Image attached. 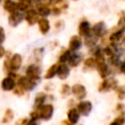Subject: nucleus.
<instances>
[{
	"mask_svg": "<svg viewBox=\"0 0 125 125\" xmlns=\"http://www.w3.org/2000/svg\"><path fill=\"white\" fill-rule=\"evenodd\" d=\"M117 81L114 78H105L99 86V92H107L117 88Z\"/></svg>",
	"mask_w": 125,
	"mask_h": 125,
	"instance_id": "423d86ee",
	"label": "nucleus"
},
{
	"mask_svg": "<svg viewBox=\"0 0 125 125\" xmlns=\"http://www.w3.org/2000/svg\"><path fill=\"white\" fill-rule=\"evenodd\" d=\"M97 68H98V71H99V74H100V76L102 77V78H104V79H105L107 76H108V74H109V68H108V66H107V64L105 63V62H101V63H98L97 64Z\"/></svg>",
	"mask_w": 125,
	"mask_h": 125,
	"instance_id": "f3484780",
	"label": "nucleus"
},
{
	"mask_svg": "<svg viewBox=\"0 0 125 125\" xmlns=\"http://www.w3.org/2000/svg\"><path fill=\"white\" fill-rule=\"evenodd\" d=\"M105 25L103 21H100V22H97L93 28H92V32H93V35H95L96 37H103L104 34H105Z\"/></svg>",
	"mask_w": 125,
	"mask_h": 125,
	"instance_id": "f8f14e48",
	"label": "nucleus"
},
{
	"mask_svg": "<svg viewBox=\"0 0 125 125\" xmlns=\"http://www.w3.org/2000/svg\"><path fill=\"white\" fill-rule=\"evenodd\" d=\"M13 92H14V94L17 95V96H23L24 93H25V91H24L22 88H21L19 85H17V86L15 87V89L13 90Z\"/></svg>",
	"mask_w": 125,
	"mask_h": 125,
	"instance_id": "f704fd0d",
	"label": "nucleus"
},
{
	"mask_svg": "<svg viewBox=\"0 0 125 125\" xmlns=\"http://www.w3.org/2000/svg\"><path fill=\"white\" fill-rule=\"evenodd\" d=\"M69 67L65 64V63H60L58 66V70H57V75L60 79L64 80L68 77L69 75Z\"/></svg>",
	"mask_w": 125,
	"mask_h": 125,
	"instance_id": "4468645a",
	"label": "nucleus"
},
{
	"mask_svg": "<svg viewBox=\"0 0 125 125\" xmlns=\"http://www.w3.org/2000/svg\"><path fill=\"white\" fill-rule=\"evenodd\" d=\"M81 45H82V40H81V38H80L79 36H77V35H73V36L70 38V40H69V43H68V50L74 52V51L78 50V49L81 47Z\"/></svg>",
	"mask_w": 125,
	"mask_h": 125,
	"instance_id": "ddd939ff",
	"label": "nucleus"
},
{
	"mask_svg": "<svg viewBox=\"0 0 125 125\" xmlns=\"http://www.w3.org/2000/svg\"><path fill=\"white\" fill-rule=\"evenodd\" d=\"M20 1H21V0H20Z\"/></svg>",
	"mask_w": 125,
	"mask_h": 125,
	"instance_id": "09e8293b",
	"label": "nucleus"
},
{
	"mask_svg": "<svg viewBox=\"0 0 125 125\" xmlns=\"http://www.w3.org/2000/svg\"><path fill=\"white\" fill-rule=\"evenodd\" d=\"M26 125H39V124H38V121H34V120H30L29 119Z\"/></svg>",
	"mask_w": 125,
	"mask_h": 125,
	"instance_id": "79ce46f5",
	"label": "nucleus"
},
{
	"mask_svg": "<svg viewBox=\"0 0 125 125\" xmlns=\"http://www.w3.org/2000/svg\"><path fill=\"white\" fill-rule=\"evenodd\" d=\"M16 86H17V82H16L15 78H13L9 75L6 76L5 78H3V80L1 81V88L3 91H6V92L13 91Z\"/></svg>",
	"mask_w": 125,
	"mask_h": 125,
	"instance_id": "1a4fd4ad",
	"label": "nucleus"
},
{
	"mask_svg": "<svg viewBox=\"0 0 125 125\" xmlns=\"http://www.w3.org/2000/svg\"><path fill=\"white\" fill-rule=\"evenodd\" d=\"M98 37H96L95 35H88L86 36V39H85V44L88 46V47H93L96 43H97V39Z\"/></svg>",
	"mask_w": 125,
	"mask_h": 125,
	"instance_id": "c756f323",
	"label": "nucleus"
},
{
	"mask_svg": "<svg viewBox=\"0 0 125 125\" xmlns=\"http://www.w3.org/2000/svg\"><path fill=\"white\" fill-rule=\"evenodd\" d=\"M4 55H5V50H4V48H3V47H1V46H0V58H2Z\"/></svg>",
	"mask_w": 125,
	"mask_h": 125,
	"instance_id": "c03bdc74",
	"label": "nucleus"
},
{
	"mask_svg": "<svg viewBox=\"0 0 125 125\" xmlns=\"http://www.w3.org/2000/svg\"><path fill=\"white\" fill-rule=\"evenodd\" d=\"M125 123V116H124V113L122 114H119L117 117H115L109 125H123Z\"/></svg>",
	"mask_w": 125,
	"mask_h": 125,
	"instance_id": "c85d7f7f",
	"label": "nucleus"
},
{
	"mask_svg": "<svg viewBox=\"0 0 125 125\" xmlns=\"http://www.w3.org/2000/svg\"><path fill=\"white\" fill-rule=\"evenodd\" d=\"M38 26H39V29L41 31L42 34H47L49 29H50V23H49V21L45 18H42L40 20H38Z\"/></svg>",
	"mask_w": 125,
	"mask_h": 125,
	"instance_id": "a211bd4d",
	"label": "nucleus"
},
{
	"mask_svg": "<svg viewBox=\"0 0 125 125\" xmlns=\"http://www.w3.org/2000/svg\"><path fill=\"white\" fill-rule=\"evenodd\" d=\"M71 94L79 101H83V99L87 95L86 88L82 84H74L71 87Z\"/></svg>",
	"mask_w": 125,
	"mask_h": 125,
	"instance_id": "0eeeda50",
	"label": "nucleus"
},
{
	"mask_svg": "<svg viewBox=\"0 0 125 125\" xmlns=\"http://www.w3.org/2000/svg\"><path fill=\"white\" fill-rule=\"evenodd\" d=\"M23 20V15L21 12H15L10 15L9 17V23L12 26H17L21 21Z\"/></svg>",
	"mask_w": 125,
	"mask_h": 125,
	"instance_id": "2eb2a0df",
	"label": "nucleus"
},
{
	"mask_svg": "<svg viewBox=\"0 0 125 125\" xmlns=\"http://www.w3.org/2000/svg\"><path fill=\"white\" fill-rule=\"evenodd\" d=\"M55 26H56L57 28L62 27V26H63V21H57V23L55 24Z\"/></svg>",
	"mask_w": 125,
	"mask_h": 125,
	"instance_id": "a19ab883",
	"label": "nucleus"
},
{
	"mask_svg": "<svg viewBox=\"0 0 125 125\" xmlns=\"http://www.w3.org/2000/svg\"><path fill=\"white\" fill-rule=\"evenodd\" d=\"M73 1H76V0H73Z\"/></svg>",
	"mask_w": 125,
	"mask_h": 125,
	"instance_id": "de8ad7c7",
	"label": "nucleus"
},
{
	"mask_svg": "<svg viewBox=\"0 0 125 125\" xmlns=\"http://www.w3.org/2000/svg\"><path fill=\"white\" fill-rule=\"evenodd\" d=\"M58 66H59V63H54V64H52V65L47 69L44 78H45V79H51V78H53L55 75H57Z\"/></svg>",
	"mask_w": 125,
	"mask_h": 125,
	"instance_id": "5701e85b",
	"label": "nucleus"
},
{
	"mask_svg": "<svg viewBox=\"0 0 125 125\" xmlns=\"http://www.w3.org/2000/svg\"><path fill=\"white\" fill-rule=\"evenodd\" d=\"M84 67L85 68H95L97 67V62H96V60L94 58H88L85 60L84 62Z\"/></svg>",
	"mask_w": 125,
	"mask_h": 125,
	"instance_id": "bb28decb",
	"label": "nucleus"
},
{
	"mask_svg": "<svg viewBox=\"0 0 125 125\" xmlns=\"http://www.w3.org/2000/svg\"><path fill=\"white\" fill-rule=\"evenodd\" d=\"M40 73L41 70L37 64H30L25 70V76L36 83H38V81L40 80Z\"/></svg>",
	"mask_w": 125,
	"mask_h": 125,
	"instance_id": "20e7f679",
	"label": "nucleus"
},
{
	"mask_svg": "<svg viewBox=\"0 0 125 125\" xmlns=\"http://www.w3.org/2000/svg\"><path fill=\"white\" fill-rule=\"evenodd\" d=\"M49 1H50L51 4H58V3H60L62 0H49Z\"/></svg>",
	"mask_w": 125,
	"mask_h": 125,
	"instance_id": "a18cd8bd",
	"label": "nucleus"
},
{
	"mask_svg": "<svg viewBox=\"0 0 125 125\" xmlns=\"http://www.w3.org/2000/svg\"><path fill=\"white\" fill-rule=\"evenodd\" d=\"M124 21H125V17H124Z\"/></svg>",
	"mask_w": 125,
	"mask_h": 125,
	"instance_id": "49530a36",
	"label": "nucleus"
},
{
	"mask_svg": "<svg viewBox=\"0 0 125 125\" xmlns=\"http://www.w3.org/2000/svg\"><path fill=\"white\" fill-rule=\"evenodd\" d=\"M70 55L71 54H70V51L69 50H63V52L61 53L60 58H59L60 62L61 63H64L65 62H67L68 59H69V57H70Z\"/></svg>",
	"mask_w": 125,
	"mask_h": 125,
	"instance_id": "cd10ccee",
	"label": "nucleus"
},
{
	"mask_svg": "<svg viewBox=\"0 0 125 125\" xmlns=\"http://www.w3.org/2000/svg\"><path fill=\"white\" fill-rule=\"evenodd\" d=\"M61 11H62V10H61L60 8H58V7H55L53 10H51V12H52L54 15H59V14L61 13Z\"/></svg>",
	"mask_w": 125,
	"mask_h": 125,
	"instance_id": "ea45409f",
	"label": "nucleus"
},
{
	"mask_svg": "<svg viewBox=\"0 0 125 125\" xmlns=\"http://www.w3.org/2000/svg\"><path fill=\"white\" fill-rule=\"evenodd\" d=\"M17 85H19L21 88H22L25 92H29V91H32L36 87L37 83L32 81L31 79H29L26 76H20L17 80Z\"/></svg>",
	"mask_w": 125,
	"mask_h": 125,
	"instance_id": "7ed1b4c3",
	"label": "nucleus"
},
{
	"mask_svg": "<svg viewBox=\"0 0 125 125\" xmlns=\"http://www.w3.org/2000/svg\"><path fill=\"white\" fill-rule=\"evenodd\" d=\"M24 19L25 21H27V23L29 25H32L34 24L35 22L38 21V14L36 12V10H33V9H29L25 12V15H24Z\"/></svg>",
	"mask_w": 125,
	"mask_h": 125,
	"instance_id": "9b49d317",
	"label": "nucleus"
},
{
	"mask_svg": "<svg viewBox=\"0 0 125 125\" xmlns=\"http://www.w3.org/2000/svg\"><path fill=\"white\" fill-rule=\"evenodd\" d=\"M115 92L119 100H123L125 98V87L124 86H117V88L115 89Z\"/></svg>",
	"mask_w": 125,
	"mask_h": 125,
	"instance_id": "7c9ffc66",
	"label": "nucleus"
},
{
	"mask_svg": "<svg viewBox=\"0 0 125 125\" xmlns=\"http://www.w3.org/2000/svg\"><path fill=\"white\" fill-rule=\"evenodd\" d=\"M14 116H15V114H14L13 109L7 108V109L4 111V114H3V117H2V119H1V122H2L3 124H5V125H8L10 122L13 121Z\"/></svg>",
	"mask_w": 125,
	"mask_h": 125,
	"instance_id": "6ab92c4d",
	"label": "nucleus"
},
{
	"mask_svg": "<svg viewBox=\"0 0 125 125\" xmlns=\"http://www.w3.org/2000/svg\"><path fill=\"white\" fill-rule=\"evenodd\" d=\"M80 113L76 109V107H69L66 111V120L69 121L72 125H76L80 120Z\"/></svg>",
	"mask_w": 125,
	"mask_h": 125,
	"instance_id": "6e6552de",
	"label": "nucleus"
},
{
	"mask_svg": "<svg viewBox=\"0 0 125 125\" xmlns=\"http://www.w3.org/2000/svg\"><path fill=\"white\" fill-rule=\"evenodd\" d=\"M8 125H9V124H8Z\"/></svg>",
	"mask_w": 125,
	"mask_h": 125,
	"instance_id": "8fccbe9b",
	"label": "nucleus"
},
{
	"mask_svg": "<svg viewBox=\"0 0 125 125\" xmlns=\"http://www.w3.org/2000/svg\"><path fill=\"white\" fill-rule=\"evenodd\" d=\"M29 118L27 117H21V118H19L18 120H16L15 122V125H26L27 122H28Z\"/></svg>",
	"mask_w": 125,
	"mask_h": 125,
	"instance_id": "c9c22d12",
	"label": "nucleus"
},
{
	"mask_svg": "<svg viewBox=\"0 0 125 125\" xmlns=\"http://www.w3.org/2000/svg\"><path fill=\"white\" fill-rule=\"evenodd\" d=\"M61 125H72V124H71L69 121H67L66 119H63V120H62Z\"/></svg>",
	"mask_w": 125,
	"mask_h": 125,
	"instance_id": "37998d69",
	"label": "nucleus"
},
{
	"mask_svg": "<svg viewBox=\"0 0 125 125\" xmlns=\"http://www.w3.org/2000/svg\"><path fill=\"white\" fill-rule=\"evenodd\" d=\"M34 57L36 59V61H40L41 58L43 57V49L40 48V49H35L34 50Z\"/></svg>",
	"mask_w": 125,
	"mask_h": 125,
	"instance_id": "72a5a7b5",
	"label": "nucleus"
},
{
	"mask_svg": "<svg viewBox=\"0 0 125 125\" xmlns=\"http://www.w3.org/2000/svg\"><path fill=\"white\" fill-rule=\"evenodd\" d=\"M30 6H31V0H21L17 3V10H19L20 12L22 11L26 12L27 10H29Z\"/></svg>",
	"mask_w": 125,
	"mask_h": 125,
	"instance_id": "b1692460",
	"label": "nucleus"
},
{
	"mask_svg": "<svg viewBox=\"0 0 125 125\" xmlns=\"http://www.w3.org/2000/svg\"><path fill=\"white\" fill-rule=\"evenodd\" d=\"M123 34H124V28H121V29H119V30H117V31H114V32L109 36V41H110L113 45H115L117 42H119V41L122 39Z\"/></svg>",
	"mask_w": 125,
	"mask_h": 125,
	"instance_id": "412c9836",
	"label": "nucleus"
},
{
	"mask_svg": "<svg viewBox=\"0 0 125 125\" xmlns=\"http://www.w3.org/2000/svg\"><path fill=\"white\" fill-rule=\"evenodd\" d=\"M109 62H110L111 65L117 66V65L119 64V62H120L119 57H118L117 55H114V56H112V57H109Z\"/></svg>",
	"mask_w": 125,
	"mask_h": 125,
	"instance_id": "473e14b6",
	"label": "nucleus"
},
{
	"mask_svg": "<svg viewBox=\"0 0 125 125\" xmlns=\"http://www.w3.org/2000/svg\"><path fill=\"white\" fill-rule=\"evenodd\" d=\"M78 31H79V34L81 36H88L90 34V31H91V27H90V23L87 21H82L80 23H79V27H78Z\"/></svg>",
	"mask_w": 125,
	"mask_h": 125,
	"instance_id": "dca6fc26",
	"label": "nucleus"
},
{
	"mask_svg": "<svg viewBox=\"0 0 125 125\" xmlns=\"http://www.w3.org/2000/svg\"><path fill=\"white\" fill-rule=\"evenodd\" d=\"M21 56L20 54H15L12 56L11 59H7L4 62V68L6 69V71H8V73H12L17 71L18 69H20L21 65Z\"/></svg>",
	"mask_w": 125,
	"mask_h": 125,
	"instance_id": "f257e3e1",
	"label": "nucleus"
},
{
	"mask_svg": "<svg viewBox=\"0 0 125 125\" xmlns=\"http://www.w3.org/2000/svg\"><path fill=\"white\" fill-rule=\"evenodd\" d=\"M5 40V32H4V28L2 26H0V44L3 43Z\"/></svg>",
	"mask_w": 125,
	"mask_h": 125,
	"instance_id": "e433bc0d",
	"label": "nucleus"
},
{
	"mask_svg": "<svg viewBox=\"0 0 125 125\" xmlns=\"http://www.w3.org/2000/svg\"><path fill=\"white\" fill-rule=\"evenodd\" d=\"M4 9L10 14H13L17 12V4L13 0H6L4 3Z\"/></svg>",
	"mask_w": 125,
	"mask_h": 125,
	"instance_id": "393cba45",
	"label": "nucleus"
},
{
	"mask_svg": "<svg viewBox=\"0 0 125 125\" xmlns=\"http://www.w3.org/2000/svg\"><path fill=\"white\" fill-rule=\"evenodd\" d=\"M28 116H29L28 118H29L30 120H34V121H39V120H40V118H39V113H38L37 109H34V108H33V110L29 112V115H28Z\"/></svg>",
	"mask_w": 125,
	"mask_h": 125,
	"instance_id": "2f4dec72",
	"label": "nucleus"
},
{
	"mask_svg": "<svg viewBox=\"0 0 125 125\" xmlns=\"http://www.w3.org/2000/svg\"><path fill=\"white\" fill-rule=\"evenodd\" d=\"M46 101H48V94L44 92H38L34 97L33 108H39L40 106L46 104Z\"/></svg>",
	"mask_w": 125,
	"mask_h": 125,
	"instance_id": "9d476101",
	"label": "nucleus"
},
{
	"mask_svg": "<svg viewBox=\"0 0 125 125\" xmlns=\"http://www.w3.org/2000/svg\"><path fill=\"white\" fill-rule=\"evenodd\" d=\"M92 108H93V104L90 101L83 100V101H80L76 104V109L78 110L80 115H83V116H88L90 112L92 111Z\"/></svg>",
	"mask_w": 125,
	"mask_h": 125,
	"instance_id": "39448f33",
	"label": "nucleus"
},
{
	"mask_svg": "<svg viewBox=\"0 0 125 125\" xmlns=\"http://www.w3.org/2000/svg\"><path fill=\"white\" fill-rule=\"evenodd\" d=\"M37 109L38 113H39V118L40 120H44V121H48L50 120L53 115H54V110L55 107L52 104L50 103H46L45 104H43L42 106H40L39 108H34Z\"/></svg>",
	"mask_w": 125,
	"mask_h": 125,
	"instance_id": "f03ea898",
	"label": "nucleus"
},
{
	"mask_svg": "<svg viewBox=\"0 0 125 125\" xmlns=\"http://www.w3.org/2000/svg\"><path fill=\"white\" fill-rule=\"evenodd\" d=\"M70 93H71V88L67 84H62L61 86V88H60V94H61L62 97L65 98V97L69 96Z\"/></svg>",
	"mask_w": 125,
	"mask_h": 125,
	"instance_id": "a878e982",
	"label": "nucleus"
},
{
	"mask_svg": "<svg viewBox=\"0 0 125 125\" xmlns=\"http://www.w3.org/2000/svg\"><path fill=\"white\" fill-rule=\"evenodd\" d=\"M82 61V55L81 54H71L68 59V64L72 67L77 66Z\"/></svg>",
	"mask_w": 125,
	"mask_h": 125,
	"instance_id": "aec40b11",
	"label": "nucleus"
},
{
	"mask_svg": "<svg viewBox=\"0 0 125 125\" xmlns=\"http://www.w3.org/2000/svg\"><path fill=\"white\" fill-rule=\"evenodd\" d=\"M36 12H37L38 16H42V17L44 18V17H47V16L50 15V13H51V9H50L47 5L39 4V5H37Z\"/></svg>",
	"mask_w": 125,
	"mask_h": 125,
	"instance_id": "4be33fe9",
	"label": "nucleus"
},
{
	"mask_svg": "<svg viewBox=\"0 0 125 125\" xmlns=\"http://www.w3.org/2000/svg\"><path fill=\"white\" fill-rule=\"evenodd\" d=\"M119 70H120L121 73H124V74H125V61L120 63V65H119Z\"/></svg>",
	"mask_w": 125,
	"mask_h": 125,
	"instance_id": "58836bf2",
	"label": "nucleus"
},
{
	"mask_svg": "<svg viewBox=\"0 0 125 125\" xmlns=\"http://www.w3.org/2000/svg\"><path fill=\"white\" fill-rule=\"evenodd\" d=\"M116 111H117L119 114H122L123 111H124V104H118L116 105Z\"/></svg>",
	"mask_w": 125,
	"mask_h": 125,
	"instance_id": "4c0bfd02",
	"label": "nucleus"
}]
</instances>
